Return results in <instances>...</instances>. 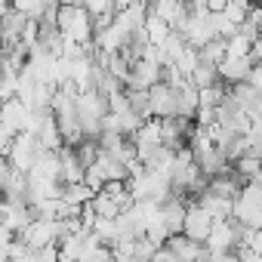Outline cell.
Listing matches in <instances>:
<instances>
[{"label":"cell","instance_id":"6da1fadb","mask_svg":"<svg viewBox=\"0 0 262 262\" xmlns=\"http://www.w3.org/2000/svg\"><path fill=\"white\" fill-rule=\"evenodd\" d=\"M56 25L65 37V43H74L80 50L93 47V16L86 13V7L80 4H59V13H56Z\"/></svg>","mask_w":262,"mask_h":262},{"label":"cell","instance_id":"7a4b0ae2","mask_svg":"<svg viewBox=\"0 0 262 262\" xmlns=\"http://www.w3.org/2000/svg\"><path fill=\"white\" fill-rule=\"evenodd\" d=\"M28 250H40V247H56L62 241V219H31L19 234H16Z\"/></svg>","mask_w":262,"mask_h":262},{"label":"cell","instance_id":"3957f363","mask_svg":"<svg viewBox=\"0 0 262 262\" xmlns=\"http://www.w3.org/2000/svg\"><path fill=\"white\" fill-rule=\"evenodd\" d=\"M148 108H151V117H158V120L176 117V111H179V90H176V83H170V80L155 83L148 90Z\"/></svg>","mask_w":262,"mask_h":262},{"label":"cell","instance_id":"277c9868","mask_svg":"<svg viewBox=\"0 0 262 262\" xmlns=\"http://www.w3.org/2000/svg\"><path fill=\"white\" fill-rule=\"evenodd\" d=\"M237 241H241V225L234 219H216L204 247H207V253H231V250H237Z\"/></svg>","mask_w":262,"mask_h":262},{"label":"cell","instance_id":"5b68a950","mask_svg":"<svg viewBox=\"0 0 262 262\" xmlns=\"http://www.w3.org/2000/svg\"><path fill=\"white\" fill-rule=\"evenodd\" d=\"M129 139H133V145H136L139 161H145L155 148L164 145V123H161L158 117H148V120H142V126H139Z\"/></svg>","mask_w":262,"mask_h":262},{"label":"cell","instance_id":"8992f818","mask_svg":"<svg viewBox=\"0 0 262 262\" xmlns=\"http://www.w3.org/2000/svg\"><path fill=\"white\" fill-rule=\"evenodd\" d=\"M40 142H37V136L34 133H19L16 136V142H13V151H10V164L16 167V170H22V173H28L31 167H34V161L40 158Z\"/></svg>","mask_w":262,"mask_h":262},{"label":"cell","instance_id":"52a82bcc","mask_svg":"<svg viewBox=\"0 0 262 262\" xmlns=\"http://www.w3.org/2000/svg\"><path fill=\"white\" fill-rule=\"evenodd\" d=\"M148 10L155 16H161L173 31H179L191 13V0H148Z\"/></svg>","mask_w":262,"mask_h":262},{"label":"cell","instance_id":"ba28073f","mask_svg":"<svg viewBox=\"0 0 262 262\" xmlns=\"http://www.w3.org/2000/svg\"><path fill=\"white\" fill-rule=\"evenodd\" d=\"M213 216L201 207V204H188V213H185V225H182V234L185 237H191V241H198V244H204L207 241V234H210V228H213Z\"/></svg>","mask_w":262,"mask_h":262},{"label":"cell","instance_id":"9c48e42d","mask_svg":"<svg viewBox=\"0 0 262 262\" xmlns=\"http://www.w3.org/2000/svg\"><path fill=\"white\" fill-rule=\"evenodd\" d=\"M216 68H219V80H222L225 86H234V83H244V80L250 77L253 59H250V56H225Z\"/></svg>","mask_w":262,"mask_h":262},{"label":"cell","instance_id":"30bf717a","mask_svg":"<svg viewBox=\"0 0 262 262\" xmlns=\"http://www.w3.org/2000/svg\"><path fill=\"white\" fill-rule=\"evenodd\" d=\"M188 204H191V201H185V198H179V194H170V198L161 204V213H164V222H167V231H170V234H182Z\"/></svg>","mask_w":262,"mask_h":262},{"label":"cell","instance_id":"8fae6325","mask_svg":"<svg viewBox=\"0 0 262 262\" xmlns=\"http://www.w3.org/2000/svg\"><path fill=\"white\" fill-rule=\"evenodd\" d=\"M167 247H170L182 262H201V259L210 256L204 244H198V241H191V237H185V234H170V237H167Z\"/></svg>","mask_w":262,"mask_h":262},{"label":"cell","instance_id":"7c38bea8","mask_svg":"<svg viewBox=\"0 0 262 262\" xmlns=\"http://www.w3.org/2000/svg\"><path fill=\"white\" fill-rule=\"evenodd\" d=\"M194 204H201L213 219H231V204H234V201H231V198H219V194H213V191L204 188V191L194 198Z\"/></svg>","mask_w":262,"mask_h":262},{"label":"cell","instance_id":"4fadbf2b","mask_svg":"<svg viewBox=\"0 0 262 262\" xmlns=\"http://www.w3.org/2000/svg\"><path fill=\"white\" fill-rule=\"evenodd\" d=\"M145 34H148V43H151V47H164V40L173 34V28H170L161 16H155V13L148 10V19H145Z\"/></svg>","mask_w":262,"mask_h":262},{"label":"cell","instance_id":"5bb4252c","mask_svg":"<svg viewBox=\"0 0 262 262\" xmlns=\"http://www.w3.org/2000/svg\"><path fill=\"white\" fill-rule=\"evenodd\" d=\"M93 188L86 185V182H71V185H62V201L68 204V207H83V204H90L93 201Z\"/></svg>","mask_w":262,"mask_h":262},{"label":"cell","instance_id":"9a60e30c","mask_svg":"<svg viewBox=\"0 0 262 262\" xmlns=\"http://www.w3.org/2000/svg\"><path fill=\"white\" fill-rule=\"evenodd\" d=\"M259 167H262V158H256V155H241L234 164H231V170L237 173V179L241 182H250V179H256L259 176Z\"/></svg>","mask_w":262,"mask_h":262},{"label":"cell","instance_id":"2e32d148","mask_svg":"<svg viewBox=\"0 0 262 262\" xmlns=\"http://www.w3.org/2000/svg\"><path fill=\"white\" fill-rule=\"evenodd\" d=\"M90 207L96 210V216H99V219H117V216L123 213V210H120V204H117L114 198H108L105 191H96V194H93V201H90Z\"/></svg>","mask_w":262,"mask_h":262},{"label":"cell","instance_id":"e0dca14e","mask_svg":"<svg viewBox=\"0 0 262 262\" xmlns=\"http://www.w3.org/2000/svg\"><path fill=\"white\" fill-rule=\"evenodd\" d=\"M198 90H204V86H213V83H222L219 80V68L216 65H210V62H198V68L191 71V77H188Z\"/></svg>","mask_w":262,"mask_h":262},{"label":"cell","instance_id":"ac0fdd59","mask_svg":"<svg viewBox=\"0 0 262 262\" xmlns=\"http://www.w3.org/2000/svg\"><path fill=\"white\" fill-rule=\"evenodd\" d=\"M228 56V47H225V37H213L207 47H201V62H210V65H219L222 59Z\"/></svg>","mask_w":262,"mask_h":262},{"label":"cell","instance_id":"d6986e66","mask_svg":"<svg viewBox=\"0 0 262 262\" xmlns=\"http://www.w3.org/2000/svg\"><path fill=\"white\" fill-rule=\"evenodd\" d=\"M225 47H228V56H250V50H253V37L244 34V31L237 28L231 37H225Z\"/></svg>","mask_w":262,"mask_h":262},{"label":"cell","instance_id":"ffe728a7","mask_svg":"<svg viewBox=\"0 0 262 262\" xmlns=\"http://www.w3.org/2000/svg\"><path fill=\"white\" fill-rule=\"evenodd\" d=\"M80 7H86V13L93 19L99 16H114V0H80Z\"/></svg>","mask_w":262,"mask_h":262},{"label":"cell","instance_id":"44dd1931","mask_svg":"<svg viewBox=\"0 0 262 262\" xmlns=\"http://www.w3.org/2000/svg\"><path fill=\"white\" fill-rule=\"evenodd\" d=\"M28 262H59V247H40V250H31Z\"/></svg>","mask_w":262,"mask_h":262},{"label":"cell","instance_id":"7402d4cb","mask_svg":"<svg viewBox=\"0 0 262 262\" xmlns=\"http://www.w3.org/2000/svg\"><path fill=\"white\" fill-rule=\"evenodd\" d=\"M237 259L241 262H262V253L259 250H253V247H247V244H237Z\"/></svg>","mask_w":262,"mask_h":262},{"label":"cell","instance_id":"603a6c76","mask_svg":"<svg viewBox=\"0 0 262 262\" xmlns=\"http://www.w3.org/2000/svg\"><path fill=\"white\" fill-rule=\"evenodd\" d=\"M10 13H13V0H0V22H4Z\"/></svg>","mask_w":262,"mask_h":262},{"label":"cell","instance_id":"cb8c5ba5","mask_svg":"<svg viewBox=\"0 0 262 262\" xmlns=\"http://www.w3.org/2000/svg\"><path fill=\"white\" fill-rule=\"evenodd\" d=\"M256 179H259V182H262V167H259V176H256Z\"/></svg>","mask_w":262,"mask_h":262},{"label":"cell","instance_id":"d4e9b609","mask_svg":"<svg viewBox=\"0 0 262 262\" xmlns=\"http://www.w3.org/2000/svg\"><path fill=\"white\" fill-rule=\"evenodd\" d=\"M0 53H4V40H0Z\"/></svg>","mask_w":262,"mask_h":262},{"label":"cell","instance_id":"484cf974","mask_svg":"<svg viewBox=\"0 0 262 262\" xmlns=\"http://www.w3.org/2000/svg\"><path fill=\"white\" fill-rule=\"evenodd\" d=\"M253 4H259V7H262V0H253Z\"/></svg>","mask_w":262,"mask_h":262},{"label":"cell","instance_id":"4316f807","mask_svg":"<svg viewBox=\"0 0 262 262\" xmlns=\"http://www.w3.org/2000/svg\"><path fill=\"white\" fill-rule=\"evenodd\" d=\"M259 37H262V34H259Z\"/></svg>","mask_w":262,"mask_h":262}]
</instances>
